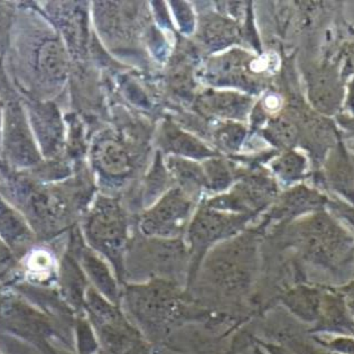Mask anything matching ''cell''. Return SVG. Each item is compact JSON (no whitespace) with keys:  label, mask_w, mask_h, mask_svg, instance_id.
Listing matches in <instances>:
<instances>
[{"label":"cell","mask_w":354,"mask_h":354,"mask_svg":"<svg viewBox=\"0 0 354 354\" xmlns=\"http://www.w3.org/2000/svg\"><path fill=\"white\" fill-rule=\"evenodd\" d=\"M7 52L10 82L23 98L44 102L66 78L69 61L66 48L33 10L15 12Z\"/></svg>","instance_id":"cell-1"},{"label":"cell","mask_w":354,"mask_h":354,"mask_svg":"<svg viewBox=\"0 0 354 354\" xmlns=\"http://www.w3.org/2000/svg\"><path fill=\"white\" fill-rule=\"evenodd\" d=\"M0 154L6 168L30 172L42 165V153L21 100L12 97L3 106Z\"/></svg>","instance_id":"cell-2"},{"label":"cell","mask_w":354,"mask_h":354,"mask_svg":"<svg viewBox=\"0 0 354 354\" xmlns=\"http://www.w3.org/2000/svg\"><path fill=\"white\" fill-rule=\"evenodd\" d=\"M21 100L41 153L46 156H55L60 147L62 136L60 118L55 106L51 102L30 98H21Z\"/></svg>","instance_id":"cell-3"},{"label":"cell","mask_w":354,"mask_h":354,"mask_svg":"<svg viewBox=\"0 0 354 354\" xmlns=\"http://www.w3.org/2000/svg\"><path fill=\"white\" fill-rule=\"evenodd\" d=\"M95 161L102 171L109 174H125L131 168L129 154L120 143L114 140H104L97 145Z\"/></svg>","instance_id":"cell-4"},{"label":"cell","mask_w":354,"mask_h":354,"mask_svg":"<svg viewBox=\"0 0 354 354\" xmlns=\"http://www.w3.org/2000/svg\"><path fill=\"white\" fill-rule=\"evenodd\" d=\"M246 100L235 93H208L201 100V107L206 113L236 118L246 111Z\"/></svg>","instance_id":"cell-5"},{"label":"cell","mask_w":354,"mask_h":354,"mask_svg":"<svg viewBox=\"0 0 354 354\" xmlns=\"http://www.w3.org/2000/svg\"><path fill=\"white\" fill-rule=\"evenodd\" d=\"M310 96L321 111H333L339 102V84L328 73L318 75L310 82Z\"/></svg>","instance_id":"cell-6"},{"label":"cell","mask_w":354,"mask_h":354,"mask_svg":"<svg viewBox=\"0 0 354 354\" xmlns=\"http://www.w3.org/2000/svg\"><path fill=\"white\" fill-rule=\"evenodd\" d=\"M172 163L174 174L183 186H199L204 181L205 176L197 165L181 160Z\"/></svg>","instance_id":"cell-7"},{"label":"cell","mask_w":354,"mask_h":354,"mask_svg":"<svg viewBox=\"0 0 354 354\" xmlns=\"http://www.w3.org/2000/svg\"><path fill=\"white\" fill-rule=\"evenodd\" d=\"M204 37L208 42L212 43L231 41V39L234 37V28L225 19H210L207 24L205 25Z\"/></svg>","instance_id":"cell-8"},{"label":"cell","mask_w":354,"mask_h":354,"mask_svg":"<svg viewBox=\"0 0 354 354\" xmlns=\"http://www.w3.org/2000/svg\"><path fill=\"white\" fill-rule=\"evenodd\" d=\"M14 3H0V59L8 51L12 21L15 16Z\"/></svg>","instance_id":"cell-9"},{"label":"cell","mask_w":354,"mask_h":354,"mask_svg":"<svg viewBox=\"0 0 354 354\" xmlns=\"http://www.w3.org/2000/svg\"><path fill=\"white\" fill-rule=\"evenodd\" d=\"M169 143H170V147H172L176 152H181L189 156H203L206 151L201 147V143L197 142V140H194L190 136L180 134V133L176 132L174 134H170Z\"/></svg>","instance_id":"cell-10"},{"label":"cell","mask_w":354,"mask_h":354,"mask_svg":"<svg viewBox=\"0 0 354 354\" xmlns=\"http://www.w3.org/2000/svg\"><path fill=\"white\" fill-rule=\"evenodd\" d=\"M269 133L278 143L285 147L292 145L297 136L296 127L286 118H278L272 122L269 127Z\"/></svg>","instance_id":"cell-11"},{"label":"cell","mask_w":354,"mask_h":354,"mask_svg":"<svg viewBox=\"0 0 354 354\" xmlns=\"http://www.w3.org/2000/svg\"><path fill=\"white\" fill-rule=\"evenodd\" d=\"M304 165H305V161L301 156L296 153H288L280 158L279 161L276 162L274 168L282 177L295 178L301 174Z\"/></svg>","instance_id":"cell-12"},{"label":"cell","mask_w":354,"mask_h":354,"mask_svg":"<svg viewBox=\"0 0 354 354\" xmlns=\"http://www.w3.org/2000/svg\"><path fill=\"white\" fill-rule=\"evenodd\" d=\"M3 109L0 106V138H1V127H3Z\"/></svg>","instance_id":"cell-13"}]
</instances>
